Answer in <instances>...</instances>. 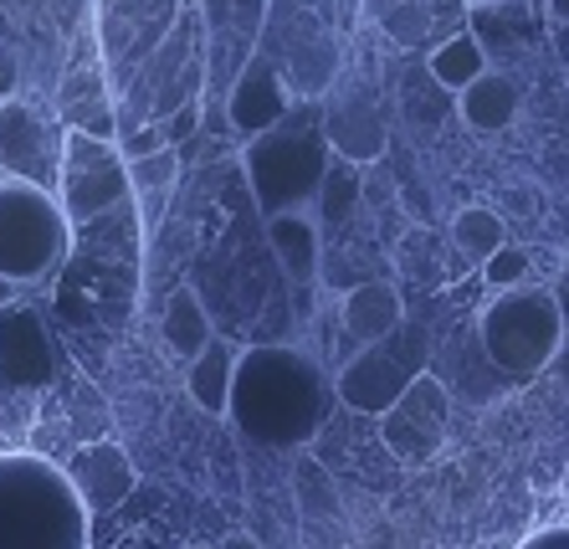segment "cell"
I'll list each match as a JSON object with an SVG mask.
<instances>
[{"label":"cell","mask_w":569,"mask_h":549,"mask_svg":"<svg viewBox=\"0 0 569 549\" xmlns=\"http://www.w3.org/2000/svg\"><path fill=\"white\" fill-rule=\"evenodd\" d=\"M421 360H406V355H396V345L385 339V345H370V349H355V360L333 376V386H339V401L355 406V411L365 416H390L396 411V401L406 396V390L421 380Z\"/></svg>","instance_id":"cell-9"},{"label":"cell","mask_w":569,"mask_h":549,"mask_svg":"<svg viewBox=\"0 0 569 549\" xmlns=\"http://www.w3.org/2000/svg\"><path fill=\"white\" fill-rule=\"evenodd\" d=\"M339 319H345V335L359 349L385 345V339H396L406 329V309H400V293L390 282H359L355 293L345 298Z\"/></svg>","instance_id":"cell-14"},{"label":"cell","mask_w":569,"mask_h":549,"mask_svg":"<svg viewBox=\"0 0 569 549\" xmlns=\"http://www.w3.org/2000/svg\"><path fill=\"white\" fill-rule=\"evenodd\" d=\"M174 170H180V154L174 149H159L149 160H133L129 164V186H133V201H139V227L154 231L164 206H170V190H174Z\"/></svg>","instance_id":"cell-19"},{"label":"cell","mask_w":569,"mask_h":549,"mask_svg":"<svg viewBox=\"0 0 569 549\" xmlns=\"http://www.w3.org/2000/svg\"><path fill=\"white\" fill-rule=\"evenodd\" d=\"M329 144L333 154H345V160H380L385 149V123L375 113V103L365 98H345V103L329 108Z\"/></svg>","instance_id":"cell-15"},{"label":"cell","mask_w":569,"mask_h":549,"mask_svg":"<svg viewBox=\"0 0 569 549\" xmlns=\"http://www.w3.org/2000/svg\"><path fill=\"white\" fill-rule=\"evenodd\" d=\"M292 108L298 103L288 98L282 62L272 57V47L257 41L252 52H247V62H241L237 88H231V98H226V113H231V123H237L241 134L257 139V134H267V129H278Z\"/></svg>","instance_id":"cell-11"},{"label":"cell","mask_w":569,"mask_h":549,"mask_svg":"<svg viewBox=\"0 0 569 549\" xmlns=\"http://www.w3.org/2000/svg\"><path fill=\"white\" fill-rule=\"evenodd\" d=\"M16 98V62L0 52V103H11Z\"/></svg>","instance_id":"cell-27"},{"label":"cell","mask_w":569,"mask_h":549,"mask_svg":"<svg viewBox=\"0 0 569 549\" xmlns=\"http://www.w3.org/2000/svg\"><path fill=\"white\" fill-rule=\"evenodd\" d=\"M196 123H200V103H190V108H180L170 123H159L164 129V139H170V149H180L190 134H196Z\"/></svg>","instance_id":"cell-25"},{"label":"cell","mask_w":569,"mask_h":549,"mask_svg":"<svg viewBox=\"0 0 569 549\" xmlns=\"http://www.w3.org/2000/svg\"><path fill=\"white\" fill-rule=\"evenodd\" d=\"M62 149H67V134H57L31 103H21V98L0 103V164H6V174L57 190Z\"/></svg>","instance_id":"cell-8"},{"label":"cell","mask_w":569,"mask_h":549,"mask_svg":"<svg viewBox=\"0 0 569 549\" xmlns=\"http://www.w3.org/2000/svg\"><path fill=\"white\" fill-rule=\"evenodd\" d=\"M267 237H272V252L288 268L292 288H308L318 278V227L308 216H278L267 221Z\"/></svg>","instance_id":"cell-17"},{"label":"cell","mask_w":569,"mask_h":549,"mask_svg":"<svg viewBox=\"0 0 569 549\" xmlns=\"http://www.w3.org/2000/svg\"><path fill=\"white\" fill-rule=\"evenodd\" d=\"M477 335H482V349L488 360L513 380L539 376L543 365L559 355L565 345V313H559L555 293L543 288H513V293H498L477 319Z\"/></svg>","instance_id":"cell-5"},{"label":"cell","mask_w":569,"mask_h":549,"mask_svg":"<svg viewBox=\"0 0 569 549\" xmlns=\"http://www.w3.org/2000/svg\"><path fill=\"white\" fill-rule=\"evenodd\" d=\"M426 68H431V78H437L441 88H451V93L462 98L477 78H488V52H482V41L477 37H451L431 52Z\"/></svg>","instance_id":"cell-22"},{"label":"cell","mask_w":569,"mask_h":549,"mask_svg":"<svg viewBox=\"0 0 569 549\" xmlns=\"http://www.w3.org/2000/svg\"><path fill=\"white\" fill-rule=\"evenodd\" d=\"M221 549H262V545H257L252 535H226V539H221Z\"/></svg>","instance_id":"cell-31"},{"label":"cell","mask_w":569,"mask_h":549,"mask_svg":"<svg viewBox=\"0 0 569 549\" xmlns=\"http://www.w3.org/2000/svg\"><path fill=\"white\" fill-rule=\"evenodd\" d=\"M518 549H569V523H559V529H539V535H529Z\"/></svg>","instance_id":"cell-26"},{"label":"cell","mask_w":569,"mask_h":549,"mask_svg":"<svg viewBox=\"0 0 569 549\" xmlns=\"http://www.w3.org/2000/svg\"><path fill=\"white\" fill-rule=\"evenodd\" d=\"M93 513L67 468L37 452H0V549H88Z\"/></svg>","instance_id":"cell-2"},{"label":"cell","mask_w":569,"mask_h":549,"mask_svg":"<svg viewBox=\"0 0 569 549\" xmlns=\"http://www.w3.org/2000/svg\"><path fill=\"white\" fill-rule=\"evenodd\" d=\"M72 221H67L57 190L0 174V278L41 282L67 257Z\"/></svg>","instance_id":"cell-4"},{"label":"cell","mask_w":569,"mask_h":549,"mask_svg":"<svg viewBox=\"0 0 569 549\" xmlns=\"http://www.w3.org/2000/svg\"><path fill=\"white\" fill-rule=\"evenodd\" d=\"M457 113H462V123L477 129V134H498V129H508L518 119V88L503 72H488V78H477L457 98Z\"/></svg>","instance_id":"cell-16"},{"label":"cell","mask_w":569,"mask_h":549,"mask_svg":"<svg viewBox=\"0 0 569 549\" xmlns=\"http://www.w3.org/2000/svg\"><path fill=\"white\" fill-rule=\"evenodd\" d=\"M339 386L329 370L288 345H252L237 355L231 376V421L257 447H303L329 421Z\"/></svg>","instance_id":"cell-1"},{"label":"cell","mask_w":569,"mask_h":549,"mask_svg":"<svg viewBox=\"0 0 569 549\" xmlns=\"http://www.w3.org/2000/svg\"><path fill=\"white\" fill-rule=\"evenodd\" d=\"M200 72H206V27H200L196 11H180V21H174V31L164 37V47H159L144 68L129 78V88H123L129 98H149V103H154V108H144L139 129L170 123L180 108L196 103ZM139 129H133V134H139Z\"/></svg>","instance_id":"cell-7"},{"label":"cell","mask_w":569,"mask_h":549,"mask_svg":"<svg viewBox=\"0 0 569 549\" xmlns=\"http://www.w3.org/2000/svg\"><path fill=\"white\" fill-rule=\"evenodd\" d=\"M0 174H6V164H0Z\"/></svg>","instance_id":"cell-35"},{"label":"cell","mask_w":569,"mask_h":549,"mask_svg":"<svg viewBox=\"0 0 569 549\" xmlns=\"http://www.w3.org/2000/svg\"><path fill=\"white\" fill-rule=\"evenodd\" d=\"M447 416H451L447 386H441L437 376H421L396 401V411L380 416L385 447L396 457H406V462H426V457L441 447V437H447Z\"/></svg>","instance_id":"cell-10"},{"label":"cell","mask_w":569,"mask_h":549,"mask_svg":"<svg viewBox=\"0 0 569 549\" xmlns=\"http://www.w3.org/2000/svg\"><path fill=\"white\" fill-rule=\"evenodd\" d=\"M355 201H359V180L355 170H333L318 190V221L323 227H345L349 216H355Z\"/></svg>","instance_id":"cell-23"},{"label":"cell","mask_w":569,"mask_h":549,"mask_svg":"<svg viewBox=\"0 0 569 549\" xmlns=\"http://www.w3.org/2000/svg\"><path fill=\"white\" fill-rule=\"evenodd\" d=\"M472 6H492V0H472Z\"/></svg>","instance_id":"cell-33"},{"label":"cell","mask_w":569,"mask_h":549,"mask_svg":"<svg viewBox=\"0 0 569 549\" xmlns=\"http://www.w3.org/2000/svg\"><path fill=\"white\" fill-rule=\"evenodd\" d=\"M529 262L533 257L523 252V247H503V252L482 268V278H488L498 293H513V288H523V278H529Z\"/></svg>","instance_id":"cell-24"},{"label":"cell","mask_w":569,"mask_h":549,"mask_svg":"<svg viewBox=\"0 0 569 549\" xmlns=\"http://www.w3.org/2000/svg\"><path fill=\"white\" fill-rule=\"evenodd\" d=\"M339 6H345V11H355V6H359V0H339Z\"/></svg>","instance_id":"cell-32"},{"label":"cell","mask_w":569,"mask_h":549,"mask_svg":"<svg viewBox=\"0 0 569 549\" xmlns=\"http://www.w3.org/2000/svg\"><path fill=\"white\" fill-rule=\"evenodd\" d=\"M247 180H252L257 211L267 221L278 216H303L318 201L323 180L333 174V144H329V113L318 103H298L278 129L247 139Z\"/></svg>","instance_id":"cell-3"},{"label":"cell","mask_w":569,"mask_h":549,"mask_svg":"<svg viewBox=\"0 0 569 549\" xmlns=\"http://www.w3.org/2000/svg\"><path fill=\"white\" fill-rule=\"evenodd\" d=\"M359 6H365V11H375V16H396L406 0H359Z\"/></svg>","instance_id":"cell-28"},{"label":"cell","mask_w":569,"mask_h":549,"mask_svg":"<svg viewBox=\"0 0 569 549\" xmlns=\"http://www.w3.org/2000/svg\"><path fill=\"white\" fill-rule=\"evenodd\" d=\"M231 376H237V355H231V345H221L216 339L200 360H190V401L200 406V411H211V416H226L231 411Z\"/></svg>","instance_id":"cell-20"},{"label":"cell","mask_w":569,"mask_h":549,"mask_svg":"<svg viewBox=\"0 0 569 549\" xmlns=\"http://www.w3.org/2000/svg\"><path fill=\"white\" fill-rule=\"evenodd\" d=\"M164 345L180 355V360H200L206 349L216 345L211 335V313H206V303H200V293H190V288H180V293L164 303Z\"/></svg>","instance_id":"cell-18"},{"label":"cell","mask_w":569,"mask_h":549,"mask_svg":"<svg viewBox=\"0 0 569 549\" xmlns=\"http://www.w3.org/2000/svg\"><path fill=\"white\" fill-rule=\"evenodd\" d=\"M190 549H206V545H190Z\"/></svg>","instance_id":"cell-34"},{"label":"cell","mask_w":569,"mask_h":549,"mask_svg":"<svg viewBox=\"0 0 569 549\" xmlns=\"http://www.w3.org/2000/svg\"><path fill=\"white\" fill-rule=\"evenodd\" d=\"M451 241H457V252H462L467 262L488 268L492 257L508 247V227H503V216L488 211V206H467V211H457V221H451Z\"/></svg>","instance_id":"cell-21"},{"label":"cell","mask_w":569,"mask_h":549,"mask_svg":"<svg viewBox=\"0 0 569 549\" xmlns=\"http://www.w3.org/2000/svg\"><path fill=\"white\" fill-rule=\"evenodd\" d=\"M67 478L72 488L82 493L88 513H103V509H119L123 498L133 493V462L119 442H88L72 452L67 462Z\"/></svg>","instance_id":"cell-13"},{"label":"cell","mask_w":569,"mask_h":549,"mask_svg":"<svg viewBox=\"0 0 569 549\" xmlns=\"http://www.w3.org/2000/svg\"><path fill=\"white\" fill-rule=\"evenodd\" d=\"M543 6H549V21H555V27H569V0H543Z\"/></svg>","instance_id":"cell-29"},{"label":"cell","mask_w":569,"mask_h":549,"mask_svg":"<svg viewBox=\"0 0 569 549\" xmlns=\"http://www.w3.org/2000/svg\"><path fill=\"white\" fill-rule=\"evenodd\" d=\"M16 293H21V282L0 278V309H11V303H16Z\"/></svg>","instance_id":"cell-30"},{"label":"cell","mask_w":569,"mask_h":549,"mask_svg":"<svg viewBox=\"0 0 569 549\" xmlns=\"http://www.w3.org/2000/svg\"><path fill=\"white\" fill-rule=\"evenodd\" d=\"M129 160H123L119 139H98L88 129H67L62 174H57V201H62L72 231L93 227L98 216L129 206Z\"/></svg>","instance_id":"cell-6"},{"label":"cell","mask_w":569,"mask_h":549,"mask_svg":"<svg viewBox=\"0 0 569 549\" xmlns=\"http://www.w3.org/2000/svg\"><path fill=\"white\" fill-rule=\"evenodd\" d=\"M52 376H57V355L47 329H41V313L21 309V303L0 309V380L21 390V396H31Z\"/></svg>","instance_id":"cell-12"}]
</instances>
